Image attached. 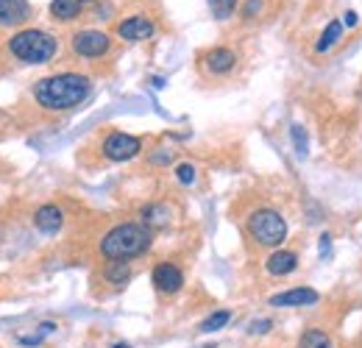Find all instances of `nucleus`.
<instances>
[{"instance_id": "25", "label": "nucleus", "mask_w": 362, "mask_h": 348, "mask_svg": "<svg viewBox=\"0 0 362 348\" xmlns=\"http://www.w3.org/2000/svg\"><path fill=\"white\" fill-rule=\"evenodd\" d=\"M318 251H321V259H329V257H332V234H329V232H324V234H321Z\"/></svg>"}, {"instance_id": "1", "label": "nucleus", "mask_w": 362, "mask_h": 348, "mask_svg": "<svg viewBox=\"0 0 362 348\" xmlns=\"http://www.w3.org/2000/svg\"><path fill=\"white\" fill-rule=\"evenodd\" d=\"M92 92V81L81 73H59L36 81L34 86V100L45 112H67L84 103Z\"/></svg>"}, {"instance_id": "31", "label": "nucleus", "mask_w": 362, "mask_h": 348, "mask_svg": "<svg viewBox=\"0 0 362 348\" xmlns=\"http://www.w3.org/2000/svg\"><path fill=\"white\" fill-rule=\"evenodd\" d=\"M81 3H89V0H81Z\"/></svg>"}, {"instance_id": "20", "label": "nucleus", "mask_w": 362, "mask_h": 348, "mask_svg": "<svg viewBox=\"0 0 362 348\" xmlns=\"http://www.w3.org/2000/svg\"><path fill=\"white\" fill-rule=\"evenodd\" d=\"M206 3H209V11L215 14V20H226L237 8V0H206Z\"/></svg>"}, {"instance_id": "6", "label": "nucleus", "mask_w": 362, "mask_h": 348, "mask_svg": "<svg viewBox=\"0 0 362 348\" xmlns=\"http://www.w3.org/2000/svg\"><path fill=\"white\" fill-rule=\"evenodd\" d=\"M109 47H112V39H109L103 31L87 28V31L73 33V50H75V56H84V59H101L103 53H109Z\"/></svg>"}, {"instance_id": "23", "label": "nucleus", "mask_w": 362, "mask_h": 348, "mask_svg": "<svg viewBox=\"0 0 362 348\" xmlns=\"http://www.w3.org/2000/svg\"><path fill=\"white\" fill-rule=\"evenodd\" d=\"M176 179H179L181 184H187V187H189V184L195 181V167H192L189 162H181L179 167H176Z\"/></svg>"}, {"instance_id": "10", "label": "nucleus", "mask_w": 362, "mask_h": 348, "mask_svg": "<svg viewBox=\"0 0 362 348\" xmlns=\"http://www.w3.org/2000/svg\"><path fill=\"white\" fill-rule=\"evenodd\" d=\"M237 64V53L229 50V47H212L206 56H203V67L212 73V75H226L231 73Z\"/></svg>"}, {"instance_id": "13", "label": "nucleus", "mask_w": 362, "mask_h": 348, "mask_svg": "<svg viewBox=\"0 0 362 348\" xmlns=\"http://www.w3.org/2000/svg\"><path fill=\"white\" fill-rule=\"evenodd\" d=\"M31 17L28 0H0V25H20Z\"/></svg>"}, {"instance_id": "11", "label": "nucleus", "mask_w": 362, "mask_h": 348, "mask_svg": "<svg viewBox=\"0 0 362 348\" xmlns=\"http://www.w3.org/2000/svg\"><path fill=\"white\" fill-rule=\"evenodd\" d=\"M34 226L42 232V234H56L61 226H64V212L53 204H45L34 212Z\"/></svg>"}, {"instance_id": "29", "label": "nucleus", "mask_w": 362, "mask_h": 348, "mask_svg": "<svg viewBox=\"0 0 362 348\" xmlns=\"http://www.w3.org/2000/svg\"><path fill=\"white\" fill-rule=\"evenodd\" d=\"M151 81H154V86H157V89H162V86H165V78H151Z\"/></svg>"}, {"instance_id": "30", "label": "nucleus", "mask_w": 362, "mask_h": 348, "mask_svg": "<svg viewBox=\"0 0 362 348\" xmlns=\"http://www.w3.org/2000/svg\"><path fill=\"white\" fill-rule=\"evenodd\" d=\"M112 348H131V346H129V343H115Z\"/></svg>"}, {"instance_id": "8", "label": "nucleus", "mask_w": 362, "mask_h": 348, "mask_svg": "<svg viewBox=\"0 0 362 348\" xmlns=\"http://www.w3.org/2000/svg\"><path fill=\"white\" fill-rule=\"evenodd\" d=\"M151 282H154V287L159 293L173 296V293H179L181 287H184V273H181L173 262H159L154 268V273H151Z\"/></svg>"}, {"instance_id": "24", "label": "nucleus", "mask_w": 362, "mask_h": 348, "mask_svg": "<svg viewBox=\"0 0 362 348\" xmlns=\"http://www.w3.org/2000/svg\"><path fill=\"white\" fill-rule=\"evenodd\" d=\"M270 329H273V321L262 318V321H254V324L248 326V335H268Z\"/></svg>"}, {"instance_id": "5", "label": "nucleus", "mask_w": 362, "mask_h": 348, "mask_svg": "<svg viewBox=\"0 0 362 348\" xmlns=\"http://www.w3.org/2000/svg\"><path fill=\"white\" fill-rule=\"evenodd\" d=\"M101 151H103V156L109 162H129L143 151V139L134 137V134H126V131H112L103 139Z\"/></svg>"}, {"instance_id": "7", "label": "nucleus", "mask_w": 362, "mask_h": 348, "mask_svg": "<svg viewBox=\"0 0 362 348\" xmlns=\"http://www.w3.org/2000/svg\"><path fill=\"white\" fill-rule=\"evenodd\" d=\"M318 301H321L318 290H312V287H293V290L270 296L268 304L276 307V310H296V307H315Z\"/></svg>"}, {"instance_id": "2", "label": "nucleus", "mask_w": 362, "mask_h": 348, "mask_svg": "<svg viewBox=\"0 0 362 348\" xmlns=\"http://www.w3.org/2000/svg\"><path fill=\"white\" fill-rule=\"evenodd\" d=\"M154 243V234L148 226L140 223H120L115 229H109L101 240V257L103 259H134L140 254H145Z\"/></svg>"}, {"instance_id": "26", "label": "nucleus", "mask_w": 362, "mask_h": 348, "mask_svg": "<svg viewBox=\"0 0 362 348\" xmlns=\"http://www.w3.org/2000/svg\"><path fill=\"white\" fill-rule=\"evenodd\" d=\"M171 159H173V153H171V151H165V153H157V156H151V162H154V165H168Z\"/></svg>"}, {"instance_id": "19", "label": "nucleus", "mask_w": 362, "mask_h": 348, "mask_svg": "<svg viewBox=\"0 0 362 348\" xmlns=\"http://www.w3.org/2000/svg\"><path fill=\"white\" fill-rule=\"evenodd\" d=\"M143 220L148 223V229L151 226H165L168 223V209L157 206V204H148V206H143Z\"/></svg>"}, {"instance_id": "12", "label": "nucleus", "mask_w": 362, "mask_h": 348, "mask_svg": "<svg viewBox=\"0 0 362 348\" xmlns=\"http://www.w3.org/2000/svg\"><path fill=\"white\" fill-rule=\"evenodd\" d=\"M298 268V254L296 251H273L265 259V271L270 276H290Z\"/></svg>"}, {"instance_id": "16", "label": "nucleus", "mask_w": 362, "mask_h": 348, "mask_svg": "<svg viewBox=\"0 0 362 348\" xmlns=\"http://www.w3.org/2000/svg\"><path fill=\"white\" fill-rule=\"evenodd\" d=\"M340 36H343V22L332 20V22L326 25V31L321 33V39L315 42V50H318V53H326V50H332V47L340 42Z\"/></svg>"}, {"instance_id": "14", "label": "nucleus", "mask_w": 362, "mask_h": 348, "mask_svg": "<svg viewBox=\"0 0 362 348\" xmlns=\"http://www.w3.org/2000/svg\"><path fill=\"white\" fill-rule=\"evenodd\" d=\"M103 279L112 285V287H123L131 282V265L123 262V259H109L106 268H103Z\"/></svg>"}, {"instance_id": "22", "label": "nucleus", "mask_w": 362, "mask_h": 348, "mask_svg": "<svg viewBox=\"0 0 362 348\" xmlns=\"http://www.w3.org/2000/svg\"><path fill=\"white\" fill-rule=\"evenodd\" d=\"M290 137H293L296 153H298V156L304 159V156H307V131H304V126H298V123H296V126L290 128Z\"/></svg>"}, {"instance_id": "18", "label": "nucleus", "mask_w": 362, "mask_h": 348, "mask_svg": "<svg viewBox=\"0 0 362 348\" xmlns=\"http://www.w3.org/2000/svg\"><path fill=\"white\" fill-rule=\"evenodd\" d=\"M229 321H231V312H229V310H217V312H212V315H209V318L201 324V332H203V335L220 332V329H223Z\"/></svg>"}, {"instance_id": "9", "label": "nucleus", "mask_w": 362, "mask_h": 348, "mask_svg": "<svg viewBox=\"0 0 362 348\" xmlns=\"http://www.w3.org/2000/svg\"><path fill=\"white\" fill-rule=\"evenodd\" d=\"M157 31V25L143 17V14H134V17H126L120 25H117V36L126 39V42H143V39H151Z\"/></svg>"}, {"instance_id": "17", "label": "nucleus", "mask_w": 362, "mask_h": 348, "mask_svg": "<svg viewBox=\"0 0 362 348\" xmlns=\"http://www.w3.org/2000/svg\"><path fill=\"white\" fill-rule=\"evenodd\" d=\"M298 348H332V338L324 329H307L298 338Z\"/></svg>"}, {"instance_id": "21", "label": "nucleus", "mask_w": 362, "mask_h": 348, "mask_svg": "<svg viewBox=\"0 0 362 348\" xmlns=\"http://www.w3.org/2000/svg\"><path fill=\"white\" fill-rule=\"evenodd\" d=\"M50 332H56V324H50V321H45V324H39V332H36V335H28V338H20V346H39V343L45 340V335H50Z\"/></svg>"}, {"instance_id": "28", "label": "nucleus", "mask_w": 362, "mask_h": 348, "mask_svg": "<svg viewBox=\"0 0 362 348\" xmlns=\"http://www.w3.org/2000/svg\"><path fill=\"white\" fill-rule=\"evenodd\" d=\"M343 25L354 28V25H357V14H354V11H346V14H343Z\"/></svg>"}, {"instance_id": "15", "label": "nucleus", "mask_w": 362, "mask_h": 348, "mask_svg": "<svg viewBox=\"0 0 362 348\" xmlns=\"http://www.w3.org/2000/svg\"><path fill=\"white\" fill-rule=\"evenodd\" d=\"M50 14L59 20V22H70L81 14V0H53L50 3Z\"/></svg>"}, {"instance_id": "4", "label": "nucleus", "mask_w": 362, "mask_h": 348, "mask_svg": "<svg viewBox=\"0 0 362 348\" xmlns=\"http://www.w3.org/2000/svg\"><path fill=\"white\" fill-rule=\"evenodd\" d=\"M248 234L265 248H279L287 240V220L270 206L254 209L248 215Z\"/></svg>"}, {"instance_id": "27", "label": "nucleus", "mask_w": 362, "mask_h": 348, "mask_svg": "<svg viewBox=\"0 0 362 348\" xmlns=\"http://www.w3.org/2000/svg\"><path fill=\"white\" fill-rule=\"evenodd\" d=\"M259 8H262V3H259V0H248V3H245V17H254Z\"/></svg>"}, {"instance_id": "3", "label": "nucleus", "mask_w": 362, "mask_h": 348, "mask_svg": "<svg viewBox=\"0 0 362 348\" xmlns=\"http://www.w3.org/2000/svg\"><path fill=\"white\" fill-rule=\"evenodd\" d=\"M8 50L14 59L25 61V64H48L56 50H59V42L56 36H50L48 31H39V28H25V31H17L11 39H8Z\"/></svg>"}]
</instances>
